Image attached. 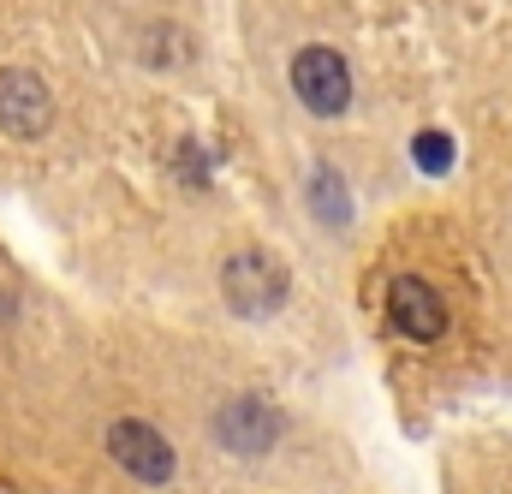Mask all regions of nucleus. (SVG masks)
<instances>
[{
	"label": "nucleus",
	"mask_w": 512,
	"mask_h": 494,
	"mask_svg": "<svg viewBox=\"0 0 512 494\" xmlns=\"http://www.w3.org/2000/svg\"><path fill=\"white\" fill-rule=\"evenodd\" d=\"M292 90H298V102L310 108V114H340L346 102H352V66L334 54V48H304L298 60H292Z\"/></svg>",
	"instance_id": "f03ea898"
},
{
	"label": "nucleus",
	"mask_w": 512,
	"mask_h": 494,
	"mask_svg": "<svg viewBox=\"0 0 512 494\" xmlns=\"http://www.w3.org/2000/svg\"><path fill=\"white\" fill-rule=\"evenodd\" d=\"M215 435H221V447H233V453H245V459H262V453L274 447V435H280V417H274V405H262V399H233V405H221Z\"/></svg>",
	"instance_id": "423d86ee"
},
{
	"label": "nucleus",
	"mask_w": 512,
	"mask_h": 494,
	"mask_svg": "<svg viewBox=\"0 0 512 494\" xmlns=\"http://www.w3.org/2000/svg\"><path fill=\"white\" fill-rule=\"evenodd\" d=\"M48 120H54L48 84H42L36 72H24V66H6V72H0V125H6L12 137H42Z\"/></svg>",
	"instance_id": "7ed1b4c3"
},
{
	"label": "nucleus",
	"mask_w": 512,
	"mask_h": 494,
	"mask_svg": "<svg viewBox=\"0 0 512 494\" xmlns=\"http://www.w3.org/2000/svg\"><path fill=\"white\" fill-rule=\"evenodd\" d=\"M387 316H393V328H399L405 340H441V328H447L441 292H435L429 280H417V274H399V280L387 286Z\"/></svg>",
	"instance_id": "20e7f679"
},
{
	"label": "nucleus",
	"mask_w": 512,
	"mask_h": 494,
	"mask_svg": "<svg viewBox=\"0 0 512 494\" xmlns=\"http://www.w3.org/2000/svg\"><path fill=\"white\" fill-rule=\"evenodd\" d=\"M411 155H417L423 173H447V167H453V143H447V131H423V137L411 143Z\"/></svg>",
	"instance_id": "6e6552de"
},
{
	"label": "nucleus",
	"mask_w": 512,
	"mask_h": 494,
	"mask_svg": "<svg viewBox=\"0 0 512 494\" xmlns=\"http://www.w3.org/2000/svg\"><path fill=\"white\" fill-rule=\"evenodd\" d=\"M286 262H274L268 250H239V256H227V268H221V292H227V304L239 310V316H274L280 304H286Z\"/></svg>",
	"instance_id": "f257e3e1"
},
{
	"label": "nucleus",
	"mask_w": 512,
	"mask_h": 494,
	"mask_svg": "<svg viewBox=\"0 0 512 494\" xmlns=\"http://www.w3.org/2000/svg\"><path fill=\"white\" fill-rule=\"evenodd\" d=\"M310 203H316V215H322L328 227H346V215H352V209H346V191H340V173H328V167L316 173V191H310Z\"/></svg>",
	"instance_id": "0eeeda50"
},
{
	"label": "nucleus",
	"mask_w": 512,
	"mask_h": 494,
	"mask_svg": "<svg viewBox=\"0 0 512 494\" xmlns=\"http://www.w3.org/2000/svg\"><path fill=\"white\" fill-rule=\"evenodd\" d=\"M108 453H114V465H126L131 477H143V483H167L173 477V447L149 423H137V417L108 429Z\"/></svg>",
	"instance_id": "39448f33"
}]
</instances>
